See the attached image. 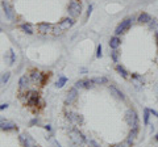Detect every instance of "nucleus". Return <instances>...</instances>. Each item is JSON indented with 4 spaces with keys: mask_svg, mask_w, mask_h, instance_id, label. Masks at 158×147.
I'll use <instances>...</instances> for the list:
<instances>
[{
    "mask_svg": "<svg viewBox=\"0 0 158 147\" xmlns=\"http://www.w3.org/2000/svg\"><path fill=\"white\" fill-rule=\"evenodd\" d=\"M124 119H125V122L129 125L130 127H137L140 129V119H138V114L137 112H136L135 109H128L125 112V117H124Z\"/></svg>",
    "mask_w": 158,
    "mask_h": 147,
    "instance_id": "1",
    "label": "nucleus"
},
{
    "mask_svg": "<svg viewBox=\"0 0 158 147\" xmlns=\"http://www.w3.org/2000/svg\"><path fill=\"white\" fill-rule=\"evenodd\" d=\"M133 21H135V17H133V16L124 18V20L116 26V29H115V36H120V34L127 33L129 30V28H130V25H132Z\"/></svg>",
    "mask_w": 158,
    "mask_h": 147,
    "instance_id": "2",
    "label": "nucleus"
},
{
    "mask_svg": "<svg viewBox=\"0 0 158 147\" xmlns=\"http://www.w3.org/2000/svg\"><path fill=\"white\" fill-rule=\"evenodd\" d=\"M69 137H70V140H71L75 146H82L86 142V137H84L78 129H71V130L69 131Z\"/></svg>",
    "mask_w": 158,
    "mask_h": 147,
    "instance_id": "3",
    "label": "nucleus"
},
{
    "mask_svg": "<svg viewBox=\"0 0 158 147\" xmlns=\"http://www.w3.org/2000/svg\"><path fill=\"white\" fill-rule=\"evenodd\" d=\"M67 11H69V15L72 18L80 16V13H82V3L79 1V0H71L70 4H69Z\"/></svg>",
    "mask_w": 158,
    "mask_h": 147,
    "instance_id": "4",
    "label": "nucleus"
},
{
    "mask_svg": "<svg viewBox=\"0 0 158 147\" xmlns=\"http://www.w3.org/2000/svg\"><path fill=\"white\" fill-rule=\"evenodd\" d=\"M25 101H26V104H28L29 106H36V105H38V103L41 101V99H40L37 92L30 91L29 93H28V96H26Z\"/></svg>",
    "mask_w": 158,
    "mask_h": 147,
    "instance_id": "5",
    "label": "nucleus"
},
{
    "mask_svg": "<svg viewBox=\"0 0 158 147\" xmlns=\"http://www.w3.org/2000/svg\"><path fill=\"white\" fill-rule=\"evenodd\" d=\"M1 7H3V11H4L7 18L13 20V18H15V11H13V7L10 4V1H8V0H3V1H1Z\"/></svg>",
    "mask_w": 158,
    "mask_h": 147,
    "instance_id": "6",
    "label": "nucleus"
},
{
    "mask_svg": "<svg viewBox=\"0 0 158 147\" xmlns=\"http://www.w3.org/2000/svg\"><path fill=\"white\" fill-rule=\"evenodd\" d=\"M45 79H46V75L40 71H36V70H33L32 72H30V80L34 82V83H40L41 85H44L45 83Z\"/></svg>",
    "mask_w": 158,
    "mask_h": 147,
    "instance_id": "7",
    "label": "nucleus"
},
{
    "mask_svg": "<svg viewBox=\"0 0 158 147\" xmlns=\"http://www.w3.org/2000/svg\"><path fill=\"white\" fill-rule=\"evenodd\" d=\"M77 99H78V91H77V88L74 87L67 92V97H66L65 104L66 105H72V104L77 101Z\"/></svg>",
    "mask_w": 158,
    "mask_h": 147,
    "instance_id": "8",
    "label": "nucleus"
},
{
    "mask_svg": "<svg viewBox=\"0 0 158 147\" xmlns=\"http://www.w3.org/2000/svg\"><path fill=\"white\" fill-rule=\"evenodd\" d=\"M15 129H17L16 124H15V122H12V121H10V119H3V121L0 122V130L11 131V130H15Z\"/></svg>",
    "mask_w": 158,
    "mask_h": 147,
    "instance_id": "9",
    "label": "nucleus"
},
{
    "mask_svg": "<svg viewBox=\"0 0 158 147\" xmlns=\"http://www.w3.org/2000/svg\"><path fill=\"white\" fill-rule=\"evenodd\" d=\"M109 92H111V95L115 97V99H117V100H121V101H124L127 99L125 97V95H124V92L123 91H120L118 88H116L115 85H109Z\"/></svg>",
    "mask_w": 158,
    "mask_h": 147,
    "instance_id": "10",
    "label": "nucleus"
},
{
    "mask_svg": "<svg viewBox=\"0 0 158 147\" xmlns=\"http://www.w3.org/2000/svg\"><path fill=\"white\" fill-rule=\"evenodd\" d=\"M67 118L70 122H72V124H75V125H82L84 121L83 116L78 114V113H67Z\"/></svg>",
    "mask_w": 158,
    "mask_h": 147,
    "instance_id": "11",
    "label": "nucleus"
},
{
    "mask_svg": "<svg viewBox=\"0 0 158 147\" xmlns=\"http://www.w3.org/2000/svg\"><path fill=\"white\" fill-rule=\"evenodd\" d=\"M53 25L49 23H40L38 25H37V30L41 34H48V33H50V32H53Z\"/></svg>",
    "mask_w": 158,
    "mask_h": 147,
    "instance_id": "12",
    "label": "nucleus"
},
{
    "mask_svg": "<svg viewBox=\"0 0 158 147\" xmlns=\"http://www.w3.org/2000/svg\"><path fill=\"white\" fill-rule=\"evenodd\" d=\"M75 24V21L72 20V18H69V17H66V18H63L62 21H59V24H58V26L61 28L62 30H67L70 29L72 25Z\"/></svg>",
    "mask_w": 158,
    "mask_h": 147,
    "instance_id": "13",
    "label": "nucleus"
},
{
    "mask_svg": "<svg viewBox=\"0 0 158 147\" xmlns=\"http://www.w3.org/2000/svg\"><path fill=\"white\" fill-rule=\"evenodd\" d=\"M109 47L112 49V50H116V49L120 47V45H121V39L118 38V36H113V37H111V39H109Z\"/></svg>",
    "mask_w": 158,
    "mask_h": 147,
    "instance_id": "14",
    "label": "nucleus"
},
{
    "mask_svg": "<svg viewBox=\"0 0 158 147\" xmlns=\"http://www.w3.org/2000/svg\"><path fill=\"white\" fill-rule=\"evenodd\" d=\"M29 82H30V78H28L26 75L21 76L20 80H19V88H20V91H25L26 88L29 87Z\"/></svg>",
    "mask_w": 158,
    "mask_h": 147,
    "instance_id": "15",
    "label": "nucleus"
},
{
    "mask_svg": "<svg viewBox=\"0 0 158 147\" xmlns=\"http://www.w3.org/2000/svg\"><path fill=\"white\" fill-rule=\"evenodd\" d=\"M150 20H151V16L149 13H146V12H141L137 17V23L140 24H149Z\"/></svg>",
    "mask_w": 158,
    "mask_h": 147,
    "instance_id": "16",
    "label": "nucleus"
},
{
    "mask_svg": "<svg viewBox=\"0 0 158 147\" xmlns=\"http://www.w3.org/2000/svg\"><path fill=\"white\" fill-rule=\"evenodd\" d=\"M19 139H20V143L24 147H30V143L33 142V139L28 135V134H26V135H25V134H21V135L19 137Z\"/></svg>",
    "mask_w": 158,
    "mask_h": 147,
    "instance_id": "17",
    "label": "nucleus"
},
{
    "mask_svg": "<svg viewBox=\"0 0 158 147\" xmlns=\"http://www.w3.org/2000/svg\"><path fill=\"white\" fill-rule=\"evenodd\" d=\"M116 71H117V74L120 76H123L124 79H128L129 78V75H128V71H127L125 68H124L121 64H116Z\"/></svg>",
    "mask_w": 158,
    "mask_h": 147,
    "instance_id": "18",
    "label": "nucleus"
},
{
    "mask_svg": "<svg viewBox=\"0 0 158 147\" xmlns=\"http://www.w3.org/2000/svg\"><path fill=\"white\" fill-rule=\"evenodd\" d=\"M20 28H21V30H24V32L26 33V34H33V28H32V25L30 24H28V23H24V24H21L20 25Z\"/></svg>",
    "mask_w": 158,
    "mask_h": 147,
    "instance_id": "19",
    "label": "nucleus"
},
{
    "mask_svg": "<svg viewBox=\"0 0 158 147\" xmlns=\"http://www.w3.org/2000/svg\"><path fill=\"white\" fill-rule=\"evenodd\" d=\"M5 60H7L8 64H11V66L15 63V53L12 49H10V51H8L7 55H5Z\"/></svg>",
    "mask_w": 158,
    "mask_h": 147,
    "instance_id": "20",
    "label": "nucleus"
},
{
    "mask_svg": "<svg viewBox=\"0 0 158 147\" xmlns=\"http://www.w3.org/2000/svg\"><path fill=\"white\" fill-rule=\"evenodd\" d=\"M94 82H95V84H99V85L108 84V79L105 78V76H98V78H94Z\"/></svg>",
    "mask_w": 158,
    "mask_h": 147,
    "instance_id": "21",
    "label": "nucleus"
},
{
    "mask_svg": "<svg viewBox=\"0 0 158 147\" xmlns=\"http://www.w3.org/2000/svg\"><path fill=\"white\" fill-rule=\"evenodd\" d=\"M10 78H11V72L3 74L1 78H0V87H1V85H4V84H7L8 80H10Z\"/></svg>",
    "mask_w": 158,
    "mask_h": 147,
    "instance_id": "22",
    "label": "nucleus"
},
{
    "mask_svg": "<svg viewBox=\"0 0 158 147\" xmlns=\"http://www.w3.org/2000/svg\"><path fill=\"white\" fill-rule=\"evenodd\" d=\"M67 83V78L66 76H59V79H58V82L56 83V87L57 88H62L63 85Z\"/></svg>",
    "mask_w": 158,
    "mask_h": 147,
    "instance_id": "23",
    "label": "nucleus"
},
{
    "mask_svg": "<svg viewBox=\"0 0 158 147\" xmlns=\"http://www.w3.org/2000/svg\"><path fill=\"white\" fill-rule=\"evenodd\" d=\"M142 117H144V125H145V126H148V125H149V118H150V110H149L148 108L144 109V116H142Z\"/></svg>",
    "mask_w": 158,
    "mask_h": 147,
    "instance_id": "24",
    "label": "nucleus"
},
{
    "mask_svg": "<svg viewBox=\"0 0 158 147\" xmlns=\"http://www.w3.org/2000/svg\"><path fill=\"white\" fill-rule=\"evenodd\" d=\"M149 29H151V30H157L158 29V20L157 18H151L150 21H149Z\"/></svg>",
    "mask_w": 158,
    "mask_h": 147,
    "instance_id": "25",
    "label": "nucleus"
},
{
    "mask_svg": "<svg viewBox=\"0 0 158 147\" xmlns=\"http://www.w3.org/2000/svg\"><path fill=\"white\" fill-rule=\"evenodd\" d=\"M95 82H94V79H90V80H84V88L86 90H92L94 87H95Z\"/></svg>",
    "mask_w": 158,
    "mask_h": 147,
    "instance_id": "26",
    "label": "nucleus"
},
{
    "mask_svg": "<svg viewBox=\"0 0 158 147\" xmlns=\"http://www.w3.org/2000/svg\"><path fill=\"white\" fill-rule=\"evenodd\" d=\"M138 130H140V129H137V127H132V129H130V131H129L128 138H132V139H135V138L138 135Z\"/></svg>",
    "mask_w": 158,
    "mask_h": 147,
    "instance_id": "27",
    "label": "nucleus"
},
{
    "mask_svg": "<svg viewBox=\"0 0 158 147\" xmlns=\"http://www.w3.org/2000/svg\"><path fill=\"white\" fill-rule=\"evenodd\" d=\"M118 55H120V53H118L117 49H116V50H113V51L111 53V58H112V60H113L115 63L118 62Z\"/></svg>",
    "mask_w": 158,
    "mask_h": 147,
    "instance_id": "28",
    "label": "nucleus"
},
{
    "mask_svg": "<svg viewBox=\"0 0 158 147\" xmlns=\"http://www.w3.org/2000/svg\"><path fill=\"white\" fill-rule=\"evenodd\" d=\"M103 46H102V44H99L98 45V49H96V58H102V55H103Z\"/></svg>",
    "mask_w": 158,
    "mask_h": 147,
    "instance_id": "29",
    "label": "nucleus"
},
{
    "mask_svg": "<svg viewBox=\"0 0 158 147\" xmlns=\"http://www.w3.org/2000/svg\"><path fill=\"white\" fill-rule=\"evenodd\" d=\"M75 88H79V90H80V88H84V80H78V82H75V85H74Z\"/></svg>",
    "mask_w": 158,
    "mask_h": 147,
    "instance_id": "30",
    "label": "nucleus"
},
{
    "mask_svg": "<svg viewBox=\"0 0 158 147\" xmlns=\"http://www.w3.org/2000/svg\"><path fill=\"white\" fill-rule=\"evenodd\" d=\"M62 32H63V30L61 29V28H59L58 25L53 28V33H54V34H56V36H58V34H62Z\"/></svg>",
    "mask_w": 158,
    "mask_h": 147,
    "instance_id": "31",
    "label": "nucleus"
},
{
    "mask_svg": "<svg viewBox=\"0 0 158 147\" xmlns=\"http://www.w3.org/2000/svg\"><path fill=\"white\" fill-rule=\"evenodd\" d=\"M89 145H90V147H100V145L96 140H94V139H90L89 140Z\"/></svg>",
    "mask_w": 158,
    "mask_h": 147,
    "instance_id": "32",
    "label": "nucleus"
},
{
    "mask_svg": "<svg viewBox=\"0 0 158 147\" xmlns=\"http://www.w3.org/2000/svg\"><path fill=\"white\" fill-rule=\"evenodd\" d=\"M132 78H133V79H137V80H141V82H144V79H142V76L137 75V74H132Z\"/></svg>",
    "mask_w": 158,
    "mask_h": 147,
    "instance_id": "33",
    "label": "nucleus"
},
{
    "mask_svg": "<svg viewBox=\"0 0 158 147\" xmlns=\"http://www.w3.org/2000/svg\"><path fill=\"white\" fill-rule=\"evenodd\" d=\"M112 147H129V146H128V143H127V142H124V143H118V145H115V146H112Z\"/></svg>",
    "mask_w": 158,
    "mask_h": 147,
    "instance_id": "34",
    "label": "nucleus"
},
{
    "mask_svg": "<svg viewBox=\"0 0 158 147\" xmlns=\"http://www.w3.org/2000/svg\"><path fill=\"white\" fill-rule=\"evenodd\" d=\"M149 110H150V114H153L154 117L158 118V112H157V110H154V109H149Z\"/></svg>",
    "mask_w": 158,
    "mask_h": 147,
    "instance_id": "35",
    "label": "nucleus"
},
{
    "mask_svg": "<svg viewBox=\"0 0 158 147\" xmlns=\"http://www.w3.org/2000/svg\"><path fill=\"white\" fill-rule=\"evenodd\" d=\"M91 12H92V5H89V9H87V17H90Z\"/></svg>",
    "mask_w": 158,
    "mask_h": 147,
    "instance_id": "36",
    "label": "nucleus"
},
{
    "mask_svg": "<svg viewBox=\"0 0 158 147\" xmlns=\"http://www.w3.org/2000/svg\"><path fill=\"white\" fill-rule=\"evenodd\" d=\"M8 104H1V105H0V110H4V109H7L8 108Z\"/></svg>",
    "mask_w": 158,
    "mask_h": 147,
    "instance_id": "37",
    "label": "nucleus"
},
{
    "mask_svg": "<svg viewBox=\"0 0 158 147\" xmlns=\"http://www.w3.org/2000/svg\"><path fill=\"white\" fill-rule=\"evenodd\" d=\"M154 37H156V44H157V46H158V29L154 32Z\"/></svg>",
    "mask_w": 158,
    "mask_h": 147,
    "instance_id": "38",
    "label": "nucleus"
},
{
    "mask_svg": "<svg viewBox=\"0 0 158 147\" xmlns=\"http://www.w3.org/2000/svg\"><path fill=\"white\" fill-rule=\"evenodd\" d=\"M36 124H38V119L37 118H34V119H32V121H30V125H36Z\"/></svg>",
    "mask_w": 158,
    "mask_h": 147,
    "instance_id": "39",
    "label": "nucleus"
},
{
    "mask_svg": "<svg viewBox=\"0 0 158 147\" xmlns=\"http://www.w3.org/2000/svg\"><path fill=\"white\" fill-rule=\"evenodd\" d=\"M44 127H45V129H46V130H49V131L51 130V127L49 126V125H46V126H44Z\"/></svg>",
    "mask_w": 158,
    "mask_h": 147,
    "instance_id": "40",
    "label": "nucleus"
},
{
    "mask_svg": "<svg viewBox=\"0 0 158 147\" xmlns=\"http://www.w3.org/2000/svg\"><path fill=\"white\" fill-rule=\"evenodd\" d=\"M154 140H156V142H158V133L154 135Z\"/></svg>",
    "mask_w": 158,
    "mask_h": 147,
    "instance_id": "41",
    "label": "nucleus"
},
{
    "mask_svg": "<svg viewBox=\"0 0 158 147\" xmlns=\"http://www.w3.org/2000/svg\"><path fill=\"white\" fill-rule=\"evenodd\" d=\"M32 147H40V146H32Z\"/></svg>",
    "mask_w": 158,
    "mask_h": 147,
    "instance_id": "42",
    "label": "nucleus"
}]
</instances>
